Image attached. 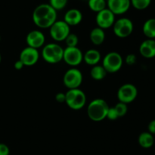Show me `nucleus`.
<instances>
[{
	"label": "nucleus",
	"mask_w": 155,
	"mask_h": 155,
	"mask_svg": "<svg viewBox=\"0 0 155 155\" xmlns=\"http://www.w3.org/2000/svg\"><path fill=\"white\" fill-rule=\"evenodd\" d=\"M65 103L71 109L80 110L86 103V94L80 88L69 89L65 93Z\"/></svg>",
	"instance_id": "4"
},
{
	"label": "nucleus",
	"mask_w": 155,
	"mask_h": 155,
	"mask_svg": "<svg viewBox=\"0 0 155 155\" xmlns=\"http://www.w3.org/2000/svg\"><path fill=\"white\" fill-rule=\"evenodd\" d=\"M67 47H76L79 43V38L76 33H70L64 40Z\"/></svg>",
	"instance_id": "24"
},
{
	"label": "nucleus",
	"mask_w": 155,
	"mask_h": 155,
	"mask_svg": "<svg viewBox=\"0 0 155 155\" xmlns=\"http://www.w3.org/2000/svg\"><path fill=\"white\" fill-rule=\"evenodd\" d=\"M131 5L137 10H145L148 9L151 3V0H130Z\"/></svg>",
	"instance_id": "23"
},
{
	"label": "nucleus",
	"mask_w": 155,
	"mask_h": 155,
	"mask_svg": "<svg viewBox=\"0 0 155 155\" xmlns=\"http://www.w3.org/2000/svg\"><path fill=\"white\" fill-rule=\"evenodd\" d=\"M106 118L108 119L109 120H111V121L116 120L119 118L116 110H115L114 107H109L108 110H107V116H106Z\"/></svg>",
	"instance_id": "27"
},
{
	"label": "nucleus",
	"mask_w": 155,
	"mask_h": 155,
	"mask_svg": "<svg viewBox=\"0 0 155 155\" xmlns=\"http://www.w3.org/2000/svg\"><path fill=\"white\" fill-rule=\"evenodd\" d=\"M10 149L7 144L4 143H0V155H9Z\"/></svg>",
	"instance_id": "29"
},
{
	"label": "nucleus",
	"mask_w": 155,
	"mask_h": 155,
	"mask_svg": "<svg viewBox=\"0 0 155 155\" xmlns=\"http://www.w3.org/2000/svg\"><path fill=\"white\" fill-rule=\"evenodd\" d=\"M131 6L130 0H107V8L115 15L127 13Z\"/></svg>",
	"instance_id": "13"
},
{
	"label": "nucleus",
	"mask_w": 155,
	"mask_h": 155,
	"mask_svg": "<svg viewBox=\"0 0 155 155\" xmlns=\"http://www.w3.org/2000/svg\"><path fill=\"white\" fill-rule=\"evenodd\" d=\"M14 67H15V68L16 70H21L24 67V63H23V62L19 59V60L16 61V62H15Z\"/></svg>",
	"instance_id": "32"
},
{
	"label": "nucleus",
	"mask_w": 155,
	"mask_h": 155,
	"mask_svg": "<svg viewBox=\"0 0 155 155\" xmlns=\"http://www.w3.org/2000/svg\"><path fill=\"white\" fill-rule=\"evenodd\" d=\"M138 96V89L134 84L127 83L121 85L117 93V97L120 102L129 104L136 99Z\"/></svg>",
	"instance_id": "9"
},
{
	"label": "nucleus",
	"mask_w": 155,
	"mask_h": 155,
	"mask_svg": "<svg viewBox=\"0 0 155 155\" xmlns=\"http://www.w3.org/2000/svg\"><path fill=\"white\" fill-rule=\"evenodd\" d=\"M39 59V53L37 49L27 46L20 53L19 59L24 63V66H33Z\"/></svg>",
	"instance_id": "12"
},
{
	"label": "nucleus",
	"mask_w": 155,
	"mask_h": 155,
	"mask_svg": "<svg viewBox=\"0 0 155 155\" xmlns=\"http://www.w3.org/2000/svg\"><path fill=\"white\" fill-rule=\"evenodd\" d=\"M114 107L115 110H116L119 117H123L127 115L128 107H127V104H126V103L119 101Z\"/></svg>",
	"instance_id": "26"
},
{
	"label": "nucleus",
	"mask_w": 155,
	"mask_h": 155,
	"mask_svg": "<svg viewBox=\"0 0 155 155\" xmlns=\"http://www.w3.org/2000/svg\"><path fill=\"white\" fill-rule=\"evenodd\" d=\"M45 36L42 31L39 30H31L26 36V43L27 46L34 49H39L45 44Z\"/></svg>",
	"instance_id": "14"
},
{
	"label": "nucleus",
	"mask_w": 155,
	"mask_h": 155,
	"mask_svg": "<svg viewBox=\"0 0 155 155\" xmlns=\"http://www.w3.org/2000/svg\"><path fill=\"white\" fill-rule=\"evenodd\" d=\"M32 19L35 25L39 28H49L57 21V11L49 4H40L33 10Z\"/></svg>",
	"instance_id": "1"
},
{
	"label": "nucleus",
	"mask_w": 155,
	"mask_h": 155,
	"mask_svg": "<svg viewBox=\"0 0 155 155\" xmlns=\"http://www.w3.org/2000/svg\"><path fill=\"white\" fill-rule=\"evenodd\" d=\"M89 38H90L91 42L94 45H101L104 43V40H105V33H104V30L98 27H94L91 30L90 34H89Z\"/></svg>",
	"instance_id": "18"
},
{
	"label": "nucleus",
	"mask_w": 155,
	"mask_h": 155,
	"mask_svg": "<svg viewBox=\"0 0 155 155\" xmlns=\"http://www.w3.org/2000/svg\"><path fill=\"white\" fill-rule=\"evenodd\" d=\"M154 40H155V39H154Z\"/></svg>",
	"instance_id": "34"
},
{
	"label": "nucleus",
	"mask_w": 155,
	"mask_h": 155,
	"mask_svg": "<svg viewBox=\"0 0 155 155\" xmlns=\"http://www.w3.org/2000/svg\"><path fill=\"white\" fill-rule=\"evenodd\" d=\"M63 61L71 67H76L83 61V53L77 46L64 49Z\"/></svg>",
	"instance_id": "10"
},
{
	"label": "nucleus",
	"mask_w": 155,
	"mask_h": 155,
	"mask_svg": "<svg viewBox=\"0 0 155 155\" xmlns=\"http://www.w3.org/2000/svg\"><path fill=\"white\" fill-rule=\"evenodd\" d=\"M124 59L117 52H110L102 59V66L107 73L117 72L122 68Z\"/></svg>",
	"instance_id": "5"
},
{
	"label": "nucleus",
	"mask_w": 155,
	"mask_h": 155,
	"mask_svg": "<svg viewBox=\"0 0 155 155\" xmlns=\"http://www.w3.org/2000/svg\"><path fill=\"white\" fill-rule=\"evenodd\" d=\"M138 142L142 147L145 149L151 148L154 144V135L148 132H143L139 135Z\"/></svg>",
	"instance_id": "19"
},
{
	"label": "nucleus",
	"mask_w": 155,
	"mask_h": 155,
	"mask_svg": "<svg viewBox=\"0 0 155 155\" xmlns=\"http://www.w3.org/2000/svg\"><path fill=\"white\" fill-rule=\"evenodd\" d=\"M107 72L102 65H95L92 66L90 71V75L95 81H101L106 77Z\"/></svg>",
	"instance_id": "21"
},
{
	"label": "nucleus",
	"mask_w": 155,
	"mask_h": 155,
	"mask_svg": "<svg viewBox=\"0 0 155 155\" xmlns=\"http://www.w3.org/2000/svg\"><path fill=\"white\" fill-rule=\"evenodd\" d=\"M71 33L70 26L64 21H56L49 27L50 36L56 42L64 41Z\"/></svg>",
	"instance_id": "8"
},
{
	"label": "nucleus",
	"mask_w": 155,
	"mask_h": 155,
	"mask_svg": "<svg viewBox=\"0 0 155 155\" xmlns=\"http://www.w3.org/2000/svg\"><path fill=\"white\" fill-rule=\"evenodd\" d=\"M1 60H2V57H1V55H0V62H1Z\"/></svg>",
	"instance_id": "33"
},
{
	"label": "nucleus",
	"mask_w": 155,
	"mask_h": 155,
	"mask_svg": "<svg viewBox=\"0 0 155 155\" xmlns=\"http://www.w3.org/2000/svg\"><path fill=\"white\" fill-rule=\"evenodd\" d=\"M148 132L152 135H155V119L151 120L148 126Z\"/></svg>",
	"instance_id": "31"
},
{
	"label": "nucleus",
	"mask_w": 155,
	"mask_h": 155,
	"mask_svg": "<svg viewBox=\"0 0 155 155\" xmlns=\"http://www.w3.org/2000/svg\"><path fill=\"white\" fill-rule=\"evenodd\" d=\"M64 21L71 27L77 26L83 21V14L79 9H71L67 11L64 16Z\"/></svg>",
	"instance_id": "16"
},
{
	"label": "nucleus",
	"mask_w": 155,
	"mask_h": 155,
	"mask_svg": "<svg viewBox=\"0 0 155 155\" xmlns=\"http://www.w3.org/2000/svg\"><path fill=\"white\" fill-rule=\"evenodd\" d=\"M142 32L148 39H155V18H149L145 21Z\"/></svg>",
	"instance_id": "20"
},
{
	"label": "nucleus",
	"mask_w": 155,
	"mask_h": 155,
	"mask_svg": "<svg viewBox=\"0 0 155 155\" xmlns=\"http://www.w3.org/2000/svg\"><path fill=\"white\" fill-rule=\"evenodd\" d=\"M68 0H49L48 4L56 11H61L66 7Z\"/></svg>",
	"instance_id": "25"
},
{
	"label": "nucleus",
	"mask_w": 155,
	"mask_h": 155,
	"mask_svg": "<svg viewBox=\"0 0 155 155\" xmlns=\"http://www.w3.org/2000/svg\"><path fill=\"white\" fill-rule=\"evenodd\" d=\"M42 57L49 64H57L63 60L64 48L56 43H50L42 46Z\"/></svg>",
	"instance_id": "3"
},
{
	"label": "nucleus",
	"mask_w": 155,
	"mask_h": 155,
	"mask_svg": "<svg viewBox=\"0 0 155 155\" xmlns=\"http://www.w3.org/2000/svg\"><path fill=\"white\" fill-rule=\"evenodd\" d=\"M134 30L133 22L128 18H121L115 21L113 25L114 34L119 38H127L133 33Z\"/></svg>",
	"instance_id": "7"
},
{
	"label": "nucleus",
	"mask_w": 155,
	"mask_h": 155,
	"mask_svg": "<svg viewBox=\"0 0 155 155\" xmlns=\"http://www.w3.org/2000/svg\"><path fill=\"white\" fill-rule=\"evenodd\" d=\"M83 76L81 71L76 67H72L65 71L63 77L64 85L69 89L79 88L83 83Z\"/></svg>",
	"instance_id": "6"
},
{
	"label": "nucleus",
	"mask_w": 155,
	"mask_h": 155,
	"mask_svg": "<svg viewBox=\"0 0 155 155\" xmlns=\"http://www.w3.org/2000/svg\"><path fill=\"white\" fill-rule=\"evenodd\" d=\"M55 100L58 103H65V93L59 92L55 95Z\"/></svg>",
	"instance_id": "30"
},
{
	"label": "nucleus",
	"mask_w": 155,
	"mask_h": 155,
	"mask_svg": "<svg viewBox=\"0 0 155 155\" xmlns=\"http://www.w3.org/2000/svg\"><path fill=\"white\" fill-rule=\"evenodd\" d=\"M101 53L98 50H95V49L88 50L83 54V61L86 62V64L89 65H92V66L98 65V62L101 61Z\"/></svg>",
	"instance_id": "17"
},
{
	"label": "nucleus",
	"mask_w": 155,
	"mask_h": 155,
	"mask_svg": "<svg viewBox=\"0 0 155 155\" xmlns=\"http://www.w3.org/2000/svg\"><path fill=\"white\" fill-rule=\"evenodd\" d=\"M136 61H137V58H136V55L133 54V53H130V54L127 55L125 59L127 65H130V66L135 65L136 63Z\"/></svg>",
	"instance_id": "28"
},
{
	"label": "nucleus",
	"mask_w": 155,
	"mask_h": 155,
	"mask_svg": "<svg viewBox=\"0 0 155 155\" xmlns=\"http://www.w3.org/2000/svg\"><path fill=\"white\" fill-rule=\"evenodd\" d=\"M88 5L92 12L98 13L107 8V1L106 0H88Z\"/></svg>",
	"instance_id": "22"
},
{
	"label": "nucleus",
	"mask_w": 155,
	"mask_h": 155,
	"mask_svg": "<svg viewBox=\"0 0 155 155\" xmlns=\"http://www.w3.org/2000/svg\"><path fill=\"white\" fill-rule=\"evenodd\" d=\"M109 107V105L104 99H94L87 106L88 117L93 122L103 121L106 119Z\"/></svg>",
	"instance_id": "2"
},
{
	"label": "nucleus",
	"mask_w": 155,
	"mask_h": 155,
	"mask_svg": "<svg viewBox=\"0 0 155 155\" xmlns=\"http://www.w3.org/2000/svg\"><path fill=\"white\" fill-rule=\"evenodd\" d=\"M115 21V15L107 8L98 12L95 17L97 25L103 30L113 27Z\"/></svg>",
	"instance_id": "11"
},
{
	"label": "nucleus",
	"mask_w": 155,
	"mask_h": 155,
	"mask_svg": "<svg viewBox=\"0 0 155 155\" xmlns=\"http://www.w3.org/2000/svg\"><path fill=\"white\" fill-rule=\"evenodd\" d=\"M139 53L145 59H153L155 57L154 39H148L142 41L139 46Z\"/></svg>",
	"instance_id": "15"
}]
</instances>
